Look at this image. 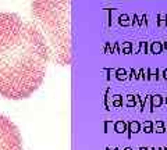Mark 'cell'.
<instances>
[{"mask_svg": "<svg viewBox=\"0 0 167 150\" xmlns=\"http://www.w3.org/2000/svg\"><path fill=\"white\" fill-rule=\"evenodd\" d=\"M52 54L35 24L14 13H0V96L22 100L45 79Z\"/></svg>", "mask_w": 167, "mask_h": 150, "instance_id": "1", "label": "cell"}, {"mask_svg": "<svg viewBox=\"0 0 167 150\" xmlns=\"http://www.w3.org/2000/svg\"><path fill=\"white\" fill-rule=\"evenodd\" d=\"M34 22L47 40L52 61L71 64V0H32Z\"/></svg>", "mask_w": 167, "mask_h": 150, "instance_id": "2", "label": "cell"}, {"mask_svg": "<svg viewBox=\"0 0 167 150\" xmlns=\"http://www.w3.org/2000/svg\"><path fill=\"white\" fill-rule=\"evenodd\" d=\"M0 150H24L20 129L3 114H0Z\"/></svg>", "mask_w": 167, "mask_h": 150, "instance_id": "3", "label": "cell"}]
</instances>
